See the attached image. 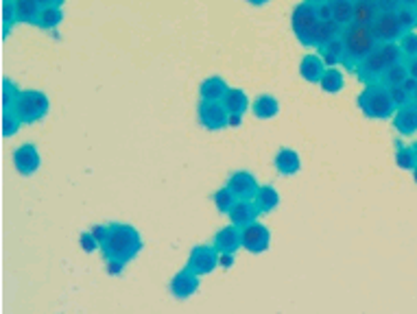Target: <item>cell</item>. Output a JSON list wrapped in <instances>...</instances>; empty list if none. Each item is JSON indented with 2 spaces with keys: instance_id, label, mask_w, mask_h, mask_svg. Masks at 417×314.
<instances>
[{
  "instance_id": "1",
  "label": "cell",
  "mask_w": 417,
  "mask_h": 314,
  "mask_svg": "<svg viewBox=\"0 0 417 314\" xmlns=\"http://www.w3.org/2000/svg\"><path fill=\"white\" fill-rule=\"evenodd\" d=\"M142 249V236L136 227L125 225V223H112L108 238L103 241L101 251L108 262H121L127 266Z\"/></svg>"
},
{
  "instance_id": "2",
  "label": "cell",
  "mask_w": 417,
  "mask_h": 314,
  "mask_svg": "<svg viewBox=\"0 0 417 314\" xmlns=\"http://www.w3.org/2000/svg\"><path fill=\"white\" fill-rule=\"evenodd\" d=\"M341 40H343V46H346L343 68L348 72H354V74H356V68H359L365 62V59L376 51L378 44H380L378 37L374 35V28L354 24V22L343 28Z\"/></svg>"
},
{
  "instance_id": "3",
  "label": "cell",
  "mask_w": 417,
  "mask_h": 314,
  "mask_svg": "<svg viewBox=\"0 0 417 314\" xmlns=\"http://www.w3.org/2000/svg\"><path fill=\"white\" fill-rule=\"evenodd\" d=\"M402 51H400V44L391 42V44H378L376 51L371 53L365 62L356 68V77H359L361 83L365 85H374L382 81V74L389 70L393 64L402 62Z\"/></svg>"
},
{
  "instance_id": "4",
  "label": "cell",
  "mask_w": 417,
  "mask_h": 314,
  "mask_svg": "<svg viewBox=\"0 0 417 314\" xmlns=\"http://www.w3.org/2000/svg\"><path fill=\"white\" fill-rule=\"evenodd\" d=\"M359 107L367 118H371V121H384V118H391L393 112L398 110L393 105L389 87H384L382 83L367 85L363 89V92L359 94Z\"/></svg>"
},
{
  "instance_id": "5",
  "label": "cell",
  "mask_w": 417,
  "mask_h": 314,
  "mask_svg": "<svg viewBox=\"0 0 417 314\" xmlns=\"http://www.w3.org/2000/svg\"><path fill=\"white\" fill-rule=\"evenodd\" d=\"M11 110L18 114V118L22 123L33 125L49 114L51 103H49V96L44 92H37V89H24V92H20L16 105H13Z\"/></svg>"
},
{
  "instance_id": "6",
  "label": "cell",
  "mask_w": 417,
  "mask_h": 314,
  "mask_svg": "<svg viewBox=\"0 0 417 314\" xmlns=\"http://www.w3.org/2000/svg\"><path fill=\"white\" fill-rule=\"evenodd\" d=\"M319 16H317V9L308 5V3H300L293 11V18H291V26L300 40V44L304 46H315V33L319 28Z\"/></svg>"
},
{
  "instance_id": "7",
  "label": "cell",
  "mask_w": 417,
  "mask_h": 314,
  "mask_svg": "<svg viewBox=\"0 0 417 314\" xmlns=\"http://www.w3.org/2000/svg\"><path fill=\"white\" fill-rule=\"evenodd\" d=\"M197 116H199V123L207 131H219L230 125V114L221 101H203L201 98L199 107H197Z\"/></svg>"
},
{
  "instance_id": "8",
  "label": "cell",
  "mask_w": 417,
  "mask_h": 314,
  "mask_svg": "<svg viewBox=\"0 0 417 314\" xmlns=\"http://www.w3.org/2000/svg\"><path fill=\"white\" fill-rule=\"evenodd\" d=\"M219 256H221V253L214 247L197 245L195 249L190 251L186 266L190 268V271H195L197 275H207L219 266Z\"/></svg>"
},
{
  "instance_id": "9",
  "label": "cell",
  "mask_w": 417,
  "mask_h": 314,
  "mask_svg": "<svg viewBox=\"0 0 417 314\" xmlns=\"http://www.w3.org/2000/svg\"><path fill=\"white\" fill-rule=\"evenodd\" d=\"M374 28V35L378 37L380 44H391V42H400V37L405 35L398 20V13L395 11H382L378 20L371 24Z\"/></svg>"
},
{
  "instance_id": "10",
  "label": "cell",
  "mask_w": 417,
  "mask_h": 314,
  "mask_svg": "<svg viewBox=\"0 0 417 314\" xmlns=\"http://www.w3.org/2000/svg\"><path fill=\"white\" fill-rule=\"evenodd\" d=\"M169 290L173 297L177 299H188L192 297L197 290H199V275L195 271H190V268H182V271H177L173 277H171V284H169Z\"/></svg>"
},
{
  "instance_id": "11",
  "label": "cell",
  "mask_w": 417,
  "mask_h": 314,
  "mask_svg": "<svg viewBox=\"0 0 417 314\" xmlns=\"http://www.w3.org/2000/svg\"><path fill=\"white\" fill-rule=\"evenodd\" d=\"M269 243H271V234L262 223L256 220L243 229V249H247L249 253H264L269 249Z\"/></svg>"
},
{
  "instance_id": "12",
  "label": "cell",
  "mask_w": 417,
  "mask_h": 314,
  "mask_svg": "<svg viewBox=\"0 0 417 314\" xmlns=\"http://www.w3.org/2000/svg\"><path fill=\"white\" fill-rule=\"evenodd\" d=\"M40 162L42 159H40V151H37L35 144H22L20 148L13 151V164H16L18 173L24 175V177L37 173Z\"/></svg>"
},
{
  "instance_id": "13",
  "label": "cell",
  "mask_w": 417,
  "mask_h": 314,
  "mask_svg": "<svg viewBox=\"0 0 417 314\" xmlns=\"http://www.w3.org/2000/svg\"><path fill=\"white\" fill-rule=\"evenodd\" d=\"M228 186L232 188V192L236 194L238 199H245V201L256 199L258 188H260L258 182L254 179V175L247 173V171H236V173L230 177Z\"/></svg>"
},
{
  "instance_id": "14",
  "label": "cell",
  "mask_w": 417,
  "mask_h": 314,
  "mask_svg": "<svg viewBox=\"0 0 417 314\" xmlns=\"http://www.w3.org/2000/svg\"><path fill=\"white\" fill-rule=\"evenodd\" d=\"M212 247L219 253H236L243 247V229L236 225H228L214 234V243Z\"/></svg>"
},
{
  "instance_id": "15",
  "label": "cell",
  "mask_w": 417,
  "mask_h": 314,
  "mask_svg": "<svg viewBox=\"0 0 417 314\" xmlns=\"http://www.w3.org/2000/svg\"><path fill=\"white\" fill-rule=\"evenodd\" d=\"M258 214H260V212H258L256 203L245 201V199H238L236 205L230 209L228 216H230V220H232V225L245 229V227L251 225V223H256V216H258Z\"/></svg>"
},
{
  "instance_id": "16",
  "label": "cell",
  "mask_w": 417,
  "mask_h": 314,
  "mask_svg": "<svg viewBox=\"0 0 417 314\" xmlns=\"http://www.w3.org/2000/svg\"><path fill=\"white\" fill-rule=\"evenodd\" d=\"M382 13L378 0H354V24L371 26Z\"/></svg>"
},
{
  "instance_id": "17",
  "label": "cell",
  "mask_w": 417,
  "mask_h": 314,
  "mask_svg": "<svg viewBox=\"0 0 417 314\" xmlns=\"http://www.w3.org/2000/svg\"><path fill=\"white\" fill-rule=\"evenodd\" d=\"M393 127L395 131H400L402 136H413L417 131V105L409 103L405 107H400L395 118H393Z\"/></svg>"
},
{
  "instance_id": "18",
  "label": "cell",
  "mask_w": 417,
  "mask_h": 314,
  "mask_svg": "<svg viewBox=\"0 0 417 314\" xmlns=\"http://www.w3.org/2000/svg\"><path fill=\"white\" fill-rule=\"evenodd\" d=\"M273 164H275L278 173L287 175V177H291V175H295V173H300V168H302L300 153L293 151V148H280V151L275 153Z\"/></svg>"
},
{
  "instance_id": "19",
  "label": "cell",
  "mask_w": 417,
  "mask_h": 314,
  "mask_svg": "<svg viewBox=\"0 0 417 314\" xmlns=\"http://www.w3.org/2000/svg\"><path fill=\"white\" fill-rule=\"evenodd\" d=\"M323 72H325V64H323L321 57H317V55H306V57L302 59L300 74H302L304 81H308V83H319L321 77H323Z\"/></svg>"
},
{
  "instance_id": "20",
  "label": "cell",
  "mask_w": 417,
  "mask_h": 314,
  "mask_svg": "<svg viewBox=\"0 0 417 314\" xmlns=\"http://www.w3.org/2000/svg\"><path fill=\"white\" fill-rule=\"evenodd\" d=\"M228 92H230V85L225 83V79H221V77L205 79L199 87V94H201L203 101H223Z\"/></svg>"
},
{
  "instance_id": "21",
  "label": "cell",
  "mask_w": 417,
  "mask_h": 314,
  "mask_svg": "<svg viewBox=\"0 0 417 314\" xmlns=\"http://www.w3.org/2000/svg\"><path fill=\"white\" fill-rule=\"evenodd\" d=\"M251 112H254L256 118L260 121H269V118H275L278 112H280V103L278 98H273L271 94H260L254 105H251Z\"/></svg>"
},
{
  "instance_id": "22",
  "label": "cell",
  "mask_w": 417,
  "mask_h": 314,
  "mask_svg": "<svg viewBox=\"0 0 417 314\" xmlns=\"http://www.w3.org/2000/svg\"><path fill=\"white\" fill-rule=\"evenodd\" d=\"M319 57L323 59V64L327 68H334L337 64H343V57H346V46H343V40L337 37L330 44L319 49Z\"/></svg>"
},
{
  "instance_id": "23",
  "label": "cell",
  "mask_w": 417,
  "mask_h": 314,
  "mask_svg": "<svg viewBox=\"0 0 417 314\" xmlns=\"http://www.w3.org/2000/svg\"><path fill=\"white\" fill-rule=\"evenodd\" d=\"M221 103L225 105V110H228L230 116H234V114L243 116L247 112V107H249L247 94L243 92V89H238V87H230V92L225 94V98H223Z\"/></svg>"
},
{
  "instance_id": "24",
  "label": "cell",
  "mask_w": 417,
  "mask_h": 314,
  "mask_svg": "<svg viewBox=\"0 0 417 314\" xmlns=\"http://www.w3.org/2000/svg\"><path fill=\"white\" fill-rule=\"evenodd\" d=\"M254 203H256V207H258L260 214H269V212H273V209L278 207L280 194H278V190H275L273 186H260Z\"/></svg>"
},
{
  "instance_id": "25",
  "label": "cell",
  "mask_w": 417,
  "mask_h": 314,
  "mask_svg": "<svg viewBox=\"0 0 417 314\" xmlns=\"http://www.w3.org/2000/svg\"><path fill=\"white\" fill-rule=\"evenodd\" d=\"M332 5V20L339 26H350L354 22V0H330Z\"/></svg>"
},
{
  "instance_id": "26",
  "label": "cell",
  "mask_w": 417,
  "mask_h": 314,
  "mask_svg": "<svg viewBox=\"0 0 417 314\" xmlns=\"http://www.w3.org/2000/svg\"><path fill=\"white\" fill-rule=\"evenodd\" d=\"M341 33H343V26H339L334 20H325V22L321 20L317 33H315V46L317 49L325 46V44H330L332 40L341 37Z\"/></svg>"
},
{
  "instance_id": "27",
  "label": "cell",
  "mask_w": 417,
  "mask_h": 314,
  "mask_svg": "<svg viewBox=\"0 0 417 314\" xmlns=\"http://www.w3.org/2000/svg\"><path fill=\"white\" fill-rule=\"evenodd\" d=\"M62 20H64L62 7H42L35 26L44 28V31H55V28L62 24Z\"/></svg>"
},
{
  "instance_id": "28",
  "label": "cell",
  "mask_w": 417,
  "mask_h": 314,
  "mask_svg": "<svg viewBox=\"0 0 417 314\" xmlns=\"http://www.w3.org/2000/svg\"><path fill=\"white\" fill-rule=\"evenodd\" d=\"M343 83H346L343 72L337 70V68H325L323 77H321V81H319V85H321V89H323L325 94H337V92H341V89H343Z\"/></svg>"
},
{
  "instance_id": "29",
  "label": "cell",
  "mask_w": 417,
  "mask_h": 314,
  "mask_svg": "<svg viewBox=\"0 0 417 314\" xmlns=\"http://www.w3.org/2000/svg\"><path fill=\"white\" fill-rule=\"evenodd\" d=\"M409 79V68H407V62L402 59V62H398V64H393L389 70H386L384 74H382V85L384 87H395V85H402Z\"/></svg>"
},
{
  "instance_id": "30",
  "label": "cell",
  "mask_w": 417,
  "mask_h": 314,
  "mask_svg": "<svg viewBox=\"0 0 417 314\" xmlns=\"http://www.w3.org/2000/svg\"><path fill=\"white\" fill-rule=\"evenodd\" d=\"M16 11H18V22L35 24L42 7L37 0H16Z\"/></svg>"
},
{
  "instance_id": "31",
  "label": "cell",
  "mask_w": 417,
  "mask_h": 314,
  "mask_svg": "<svg viewBox=\"0 0 417 314\" xmlns=\"http://www.w3.org/2000/svg\"><path fill=\"white\" fill-rule=\"evenodd\" d=\"M236 201H238V197L232 192L230 186H225V188H221V190L214 192V205H216V209H219L221 214H230V209L236 205Z\"/></svg>"
},
{
  "instance_id": "32",
  "label": "cell",
  "mask_w": 417,
  "mask_h": 314,
  "mask_svg": "<svg viewBox=\"0 0 417 314\" xmlns=\"http://www.w3.org/2000/svg\"><path fill=\"white\" fill-rule=\"evenodd\" d=\"M395 13H398L400 26H402V31H405V33L413 31V28L417 26V9L413 5H402L400 3V7L395 9Z\"/></svg>"
},
{
  "instance_id": "33",
  "label": "cell",
  "mask_w": 417,
  "mask_h": 314,
  "mask_svg": "<svg viewBox=\"0 0 417 314\" xmlns=\"http://www.w3.org/2000/svg\"><path fill=\"white\" fill-rule=\"evenodd\" d=\"M395 164H398L402 171H415L417 159H415L413 148L411 146H402L398 142V146H395Z\"/></svg>"
},
{
  "instance_id": "34",
  "label": "cell",
  "mask_w": 417,
  "mask_h": 314,
  "mask_svg": "<svg viewBox=\"0 0 417 314\" xmlns=\"http://www.w3.org/2000/svg\"><path fill=\"white\" fill-rule=\"evenodd\" d=\"M18 22V11H16V0H3V37L9 35L11 26Z\"/></svg>"
},
{
  "instance_id": "35",
  "label": "cell",
  "mask_w": 417,
  "mask_h": 314,
  "mask_svg": "<svg viewBox=\"0 0 417 314\" xmlns=\"http://www.w3.org/2000/svg\"><path fill=\"white\" fill-rule=\"evenodd\" d=\"M22 121L13 110H3V136H16Z\"/></svg>"
},
{
  "instance_id": "36",
  "label": "cell",
  "mask_w": 417,
  "mask_h": 314,
  "mask_svg": "<svg viewBox=\"0 0 417 314\" xmlns=\"http://www.w3.org/2000/svg\"><path fill=\"white\" fill-rule=\"evenodd\" d=\"M400 51H402V57H405V62L417 57V33L415 31H409L400 37Z\"/></svg>"
},
{
  "instance_id": "37",
  "label": "cell",
  "mask_w": 417,
  "mask_h": 314,
  "mask_svg": "<svg viewBox=\"0 0 417 314\" xmlns=\"http://www.w3.org/2000/svg\"><path fill=\"white\" fill-rule=\"evenodd\" d=\"M20 96L18 85H13L9 79H3V110H11Z\"/></svg>"
},
{
  "instance_id": "38",
  "label": "cell",
  "mask_w": 417,
  "mask_h": 314,
  "mask_svg": "<svg viewBox=\"0 0 417 314\" xmlns=\"http://www.w3.org/2000/svg\"><path fill=\"white\" fill-rule=\"evenodd\" d=\"M391 92V98H393V105L400 110L405 107V105L413 103V92H409V89L405 85H395V87H389Z\"/></svg>"
},
{
  "instance_id": "39",
  "label": "cell",
  "mask_w": 417,
  "mask_h": 314,
  "mask_svg": "<svg viewBox=\"0 0 417 314\" xmlns=\"http://www.w3.org/2000/svg\"><path fill=\"white\" fill-rule=\"evenodd\" d=\"M79 243H81L83 251H94V249L99 247V243H96V238H94L92 234H81V238H79Z\"/></svg>"
},
{
  "instance_id": "40",
  "label": "cell",
  "mask_w": 417,
  "mask_h": 314,
  "mask_svg": "<svg viewBox=\"0 0 417 314\" xmlns=\"http://www.w3.org/2000/svg\"><path fill=\"white\" fill-rule=\"evenodd\" d=\"M108 232H110V225H94L92 227V236L96 238V243H99V249H101V245H103V241L108 238Z\"/></svg>"
},
{
  "instance_id": "41",
  "label": "cell",
  "mask_w": 417,
  "mask_h": 314,
  "mask_svg": "<svg viewBox=\"0 0 417 314\" xmlns=\"http://www.w3.org/2000/svg\"><path fill=\"white\" fill-rule=\"evenodd\" d=\"M317 9V16H319V20H332V5H330V0L327 3H323V5H319V7H315Z\"/></svg>"
},
{
  "instance_id": "42",
  "label": "cell",
  "mask_w": 417,
  "mask_h": 314,
  "mask_svg": "<svg viewBox=\"0 0 417 314\" xmlns=\"http://www.w3.org/2000/svg\"><path fill=\"white\" fill-rule=\"evenodd\" d=\"M219 264L223 268H230L234 264V253H221V256H219Z\"/></svg>"
},
{
  "instance_id": "43",
  "label": "cell",
  "mask_w": 417,
  "mask_h": 314,
  "mask_svg": "<svg viewBox=\"0 0 417 314\" xmlns=\"http://www.w3.org/2000/svg\"><path fill=\"white\" fill-rule=\"evenodd\" d=\"M407 68H409V77L417 81V57L407 59Z\"/></svg>"
},
{
  "instance_id": "44",
  "label": "cell",
  "mask_w": 417,
  "mask_h": 314,
  "mask_svg": "<svg viewBox=\"0 0 417 314\" xmlns=\"http://www.w3.org/2000/svg\"><path fill=\"white\" fill-rule=\"evenodd\" d=\"M123 264L121 262H108V273H112V275H121L123 273Z\"/></svg>"
},
{
  "instance_id": "45",
  "label": "cell",
  "mask_w": 417,
  "mask_h": 314,
  "mask_svg": "<svg viewBox=\"0 0 417 314\" xmlns=\"http://www.w3.org/2000/svg\"><path fill=\"white\" fill-rule=\"evenodd\" d=\"M40 7H62L64 0H37Z\"/></svg>"
},
{
  "instance_id": "46",
  "label": "cell",
  "mask_w": 417,
  "mask_h": 314,
  "mask_svg": "<svg viewBox=\"0 0 417 314\" xmlns=\"http://www.w3.org/2000/svg\"><path fill=\"white\" fill-rule=\"evenodd\" d=\"M241 121H243V116H230V127H238V125H241Z\"/></svg>"
},
{
  "instance_id": "47",
  "label": "cell",
  "mask_w": 417,
  "mask_h": 314,
  "mask_svg": "<svg viewBox=\"0 0 417 314\" xmlns=\"http://www.w3.org/2000/svg\"><path fill=\"white\" fill-rule=\"evenodd\" d=\"M249 5H254V7H262V5H266L269 0H247Z\"/></svg>"
},
{
  "instance_id": "48",
  "label": "cell",
  "mask_w": 417,
  "mask_h": 314,
  "mask_svg": "<svg viewBox=\"0 0 417 314\" xmlns=\"http://www.w3.org/2000/svg\"><path fill=\"white\" fill-rule=\"evenodd\" d=\"M308 5H312V7H319V5H323V3H327V0H306Z\"/></svg>"
},
{
  "instance_id": "49",
  "label": "cell",
  "mask_w": 417,
  "mask_h": 314,
  "mask_svg": "<svg viewBox=\"0 0 417 314\" xmlns=\"http://www.w3.org/2000/svg\"><path fill=\"white\" fill-rule=\"evenodd\" d=\"M400 3H402V5H413V7H415L417 0H400Z\"/></svg>"
},
{
  "instance_id": "50",
  "label": "cell",
  "mask_w": 417,
  "mask_h": 314,
  "mask_svg": "<svg viewBox=\"0 0 417 314\" xmlns=\"http://www.w3.org/2000/svg\"><path fill=\"white\" fill-rule=\"evenodd\" d=\"M411 148H413V153H415V159H417V142H415V144H413Z\"/></svg>"
},
{
  "instance_id": "51",
  "label": "cell",
  "mask_w": 417,
  "mask_h": 314,
  "mask_svg": "<svg viewBox=\"0 0 417 314\" xmlns=\"http://www.w3.org/2000/svg\"><path fill=\"white\" fill-rule=\"evenodd\" d=\"M413 179H415V184H417V166H415V171H413Z\"/></svg>"
},
{
  "instance_id": "52",
  "label": "cell",
  "mask_w": 417,
  "mask_h": 314,
  "mask_svg": "<svg viewBox=\"0 0 417 314\" xmlns=\"http://www.w3.org/2000/svg\"><path fill=\"white\" fill-rule=\"evenodd\" d=\"M413 103L417 105V89H415V94H413Z\"/></svg>"
},
{
  "instance_id": "53",
  "label": "cell",
  "mask_w": 417,
  "mask_h": 314,
  "mask_svg": "<svg viewBox=\"0 0 417 314\" xmlns=\"http://www.w3.org/2000/svg\"><path fill=\"white\" fill-rule=\"evenodd\" d=\"M415 9H417V5H415Z\"/></svg>"
},
{
  "instance_id": "54",
  "label": "cell",
  "mask_w": 417,
  "mask_h": 314,
  "mask_svg": "<svg viewBox=\"0 0 417 314\" xmlns=\"http://www.w3.org/2000/svg\"><path fill=\"white\" fill-rule=\"evenodd\" d=\"M378 3H380V0H378Z\"/></svg>"
}]
</instances>
